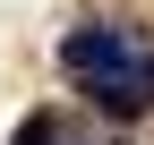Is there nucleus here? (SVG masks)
I'll list each match as a JSON object with an SVG mask.
<instances>
[{
    "mask_svg": "<svg viewBox=\"0 0 154 145\" xmlns=\"http://www.w3.org/2000/svg\"><path fill=\"white\" fill-rule=\"evenodd\" d=\"M60 68H69L77 85H111V77H146L154 60L128 43L120 26H69L60 34Z\"/></svg>",
    "mask_w": 154,
    "mask_h": 145,
    "instance_id": "nucleus-1",
    "label": "nucleus"
},
{
    "mask_svg": "<svg viewBox=\"0 0 154 145\" xmlns=\"http://www.w3.org/2000/svg\"><path fill=\"white\" fill-rule=\"evenodd\" d=\"M17 145H51V120H26V128H17Z\"/></svg>",
    "mask_w": 154,
    "mask_h": 145,
    "instance_id": "nucleus-2",
    "label": "nucleus"
}]
</instances>
